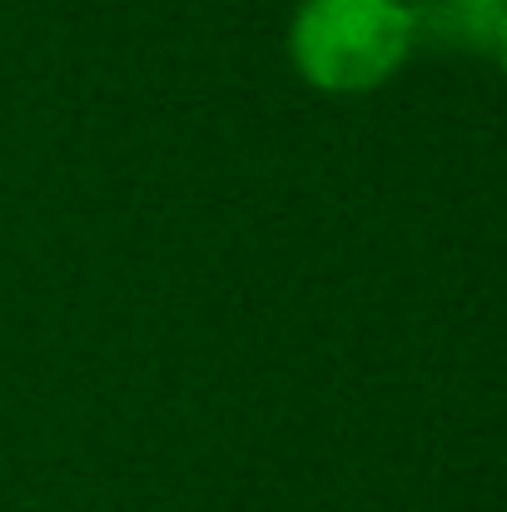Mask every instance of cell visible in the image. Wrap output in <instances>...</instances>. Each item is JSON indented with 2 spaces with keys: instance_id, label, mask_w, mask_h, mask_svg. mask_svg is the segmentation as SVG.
I'll return each instance as SVG.
<instances>
[{
  "instance_id": "obj_1",
  "label": "cell",
  "mask_w": 507,
  "mask_h": 512,
  "mask_svg": "<svg viewBox=\"0 0 507 512\" xmlns=\"http://www.w3.org/2000/svg\"><path fill=\"white\" fill-rule=\"evenodd\" d=\"M418 50L408 0H299L289 60L319 95L353 100L383 90Z\"/></svg>"
},
{
  "instance_id": "obj_2",
  "label": "cell",
  "mask_w": 507,
  "mask_h": 512,
  "mask_svg": "<svg viewBox=\"0 0 507 512\" xmlns=\"http://www.w3.org/2000/svg\"><path fill=\"white\" fill-rule=\"evenodd\" d=\"M418 45L448 55H493L503 30L507 0H408Z\"/></svg>"
},
{
  "instance_id": "obj_3",
  "label": "cell",
  "mask_w": 507,
  "mask_h": 512,
  "mask_svg": "<svg viewBox=\"0 0 507 512\" xmlns=\"http://www.w3.org/2000/svg\"><path fill=\"white\" fill-rule=\"evenodd\" d=\"M493 60L503 65V75H507V15H503V30H498V50H493Z\"/></svg>"
}]
</instances>
